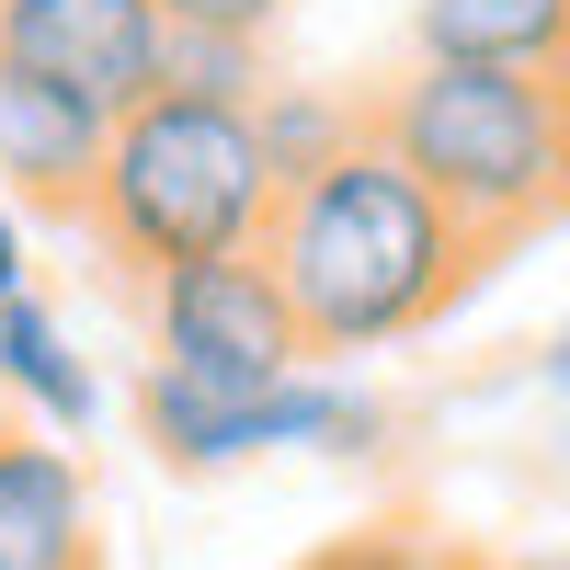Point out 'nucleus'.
Here are the masks:
<instances>
[{"instance_id":"obj_13","label":"nucleus","mask_w":570,"mask_h":570,"mask_svg":"<svg viewBox=\"0 0 570 570\" xmlns=\"http://www.w3.org/2000/svg\"><path fill=\"white\" fill-rule=\"evenodd\" d=\"M274 12H285V0H160L171 35H240V46H263Z\"/></svg>"},{"instance_id":"obj_12","label":"nucleus","mask_w":570,"mask_h":570,"mask_svg":"<svg viewBox=\"0 0 570 570\" xmlns=\"http://www.w3.org/2000/svg\"><path fill=\"white\" fill-rule=\"evenodd\" d=\"M160 91H195V104H263V46H240V35H171Z\"/></svg>"},{"instance_id":"obj_6","label":"nucleus","mask_w":570,"mask_h":570,"mask_svg":"<svg viewBox=\"0 0 570 570\" xmlns=\"http://www.w3.org/2000/svg\"><path fill=\"white\" fill-rule=\"evenodd\" d=\"M0 69L58 80L115 126L160 91L171 23H160V0H0Z\"/></svg>"},{"instance_id":"obj_9","label":"nucleus","mask_w":570,"mask_h":570,"mask_svg":"<svg viewBox=\"0 0 570 570\" xmlns=\"http://www.w3.org/2000/svg\"><path fill=\"white\" fill-rule=\"evenodd\" d=\"M422 69H570V0H422Z\"/></svg>"},{"instance_id":"obj_2","label":"nucleus","mask_w":570,"mask_h":570,"mask_svg":"<svg viewBox=\"0 0 570 570\" xmlns=\"http://www.w3.org/2000/svg\"><path fill=\"white\" fill-rule=\"evenodd\" d=\"M365 137L434 195L491 263L570 217V69H400Z\"/></svg>"},{"instance_id":"obj_16","label":"nucleus","mask_w":570,"mask_h":570,"mask_svg":"<svg viewBox=\"0 0 570 570\" xmlns=\"http://www.w3.org/2000/svg\"><path fill=\"white\" fill-rule=\"evenodd\" d=\"M548 376H559V400H570V331H559V365H548Z\"/></svg>"},{"instance_id":"obj_17","label":"nucleus","mask_w":570,"mask_h":570,"mask_svg":"<svg viewBox=\"0 0 570 570\" xmlns=\"http://www.w3.org/2000/svg\"><path fill=\"white\" fill-rule=\"evenodd\" d=\"M513 570H570V559H513Z\"/></svg>"},{"instance_id":"obj_18","label":"nucleus","mask_w":570,"mask_h":570,"mask_svg":"<svg viewBox=\"0 0 570 570\" xmlns=\"http://www.w3.org/2000/svg\"><path fill=\"white\" fill-rule=\"evenodd\" d=\"M0 434H12V400H0Z\"/></svg>"},{"instance_id":"obj_15","label":"nucleus","mask_w":570,"mask_h":570,"mask_svg":"<svg viewBox=\"0 0 570 570\" xmlns=\"http://www.w3.org/2000/svg\"><path fill=\"white\" fill-rule=\"evenodd\" d=\"M12 297H35V252H23V217H12V195H0V308Z\"/></svg>"},{"instance_id":"obj_8","label":"nucleus","mask_w":570,"mask_h":570,"mask_svg":"<svg viewBox=\"0 0 570 570\" xmlns=\"http://www.w3.org/2000/svg\"><path fill=\"white\" fill-rule=\"evenodd\" d=\"M0 570H104L91 480L58 434H0Z\"/></svg>"},{"instance_id":"obj_3","label":"nucleus","mask_w":570,"mask_h":570,"mask_svg":"<svg viewBox=\"0 0 570 570\" xmlns=\"http://www.w3.org/2000/svg\"><path fill=\"white\" fill-rule=\"evenodd\" d=\"M274 160L252 137V104H195V91H149L137 115L104 137V183H91V240L137 274H183V263H228L263 252L274 217Z\"/></svg>"},{"instance_id":"obj_5","label":"nucleus","mask_w":570,"mask_h":570,"mask_svg":"<svg viewBox=\"0 0 570 570\" xmlns=\"http://www.w3.org/2000/svg\"><path fill=\"white\" fill-rule=\"evenodd\" d=\"M149 343L171 376L195 389H285L297 376V308L285 285L263 274V252H228V263H183V274H149Z\"/></svg>"},{"instance_id":"obj_1","label":"nucleus","mask_w":570,"mask_h":570,"mask_svg":"<svg viewBox=\"0 0 570 570\" xmlns=\"http://www.w3.org/2000/svg\"><path fill=\"white\" fill-rule=\"evenodd\" d=\"M263 274L285 285L308 354H376V343L434 331L468 285L491 274V252L468 240V228L422 195L376 137H354L343 160H320L308 183L274 195Z\"/></svg>"},{"instance_id":"obj_11","label":"nucleus","mask_w":570,"mask_h":570,"mask_svg":"<svg viewBox=\"0 0 570 570\" xmlns=\"http://www.w3.org/2000/svg\"><path fill=\"white\" fill-rule=\"evenodd\" d=\"M252 137H263L274 183H308L320 160H343L354 137H365V115H354V104H320V91H274V80H263V104H252Z\"/></svg>"},{"instance_id":"obj_10","label":"nucleus","mask_w":570,"mask_h":570,"mask_svg":"<svg viewBox=\"0 0 570 570\" xmlns=\"http://www.w3.org/2000/svg\"><path fill=\"white\" fill-rule=\"evenodd\" d=\"M0 400H12L23 434H58V445L104 422V376L80 365V343L58 331L46 297H12V308H0Z\"/></svg>"},{"instance_id":"obj_14","label":"nucleus","mask_w":570,"mask_h":570,"mask_svg":"<svg viewBox=\"0 0 570 570\" xmlns=\"http://www.w3.org/2000/svg\"><path fill=\"white\" fill-rule=\"evenodd\" d=\"M308 570H468V559H445L434 537H354V548H331Z\"/></svg>"},{"instance_id":"obj_4","label":"nucleus","mask_w":570,"mask_h":570,"mask_svg":"<svg viewBox=\"0 0 570 570\" xmlns=\"http://www.w3.org/2000/svg\"><path fill=\"white\" fill-rule=\"evenodd\" d=\"M137 434H149L171 468H240V456H274V445H320V456H365L389 422L376 400L331 389V376H285V389H195V376L149 365L137 376Z\"/></svg>"},{"instance_id":"obj_7","label":"nucleus","mask_w":570,"mask_h":570,"mask_svg":"<svg viewBox=\"0 0 570 570\" xmlns=\"http://www.w3.org/2000/svg\"><path fill=\"white\" fill-rule=\"evenodd\" d=\"M104 115L80 91L35 80V69H0V195L46 206V217H91V183H104Z\"/></svg>"}]
</instances>
